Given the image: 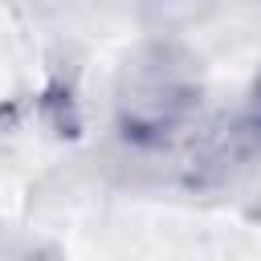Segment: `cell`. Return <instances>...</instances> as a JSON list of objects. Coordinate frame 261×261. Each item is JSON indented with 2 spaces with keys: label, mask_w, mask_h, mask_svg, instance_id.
Segmentation results:
<instances>
[{
  "label": "cell",
  "mask_w": 261,
  "mask_h": 261,
  "mask_svg": "<svg viewBox=\"0 0 261 261\" xmlns=\"http://www.w3.org/2000/svg\"><path fill=\"white\" fill-rule=\"evenodd\" d=\"M204 98L200 69L179 45H147L126 57L114 86V130L135 151L171 147Z\"/></svg>",
  "instance_id": "obj_1"
},
{
  "label": "cell",
  "mask_w": 261,
  "mask_h": 261,
  "mask_svg": "<svg viewBox=\"0 0 261 261\" xmlns=\"http://www.w3.org/2000/svg\"><path fill=\"white\" fill-rule=\"evenodd\" d=\"M241 130H245L253 143H261V77L253 82V90H249V98H245V110H241Z\"/></svg>",
  "instance_id": "obj_2"
}]
</instances>
